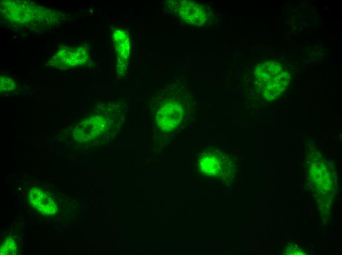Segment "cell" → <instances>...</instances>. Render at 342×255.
I'll return each mask as SVG.
<instances>
[{"label":"cell","instance_id":"4","mask_svg":"<svg viewBox=\"0 0 342 255\" xmlns=\"http://www.w3.org/2000/svg\"><path fill=\"white\" fill-rule=\"evenodd\" d=\"M16 247L14 242L11 240H8L6 242L3 243L1 247V254L9 255L13 254L14 251L16 249Z\"/></svg>","mask_w":342,"mask_h":255},{"label":"cell","instance_id":"3","mask_svg":"<svg viewBox=\"0 0 342 255\" xmlns=\"http://www.w3.org/2000/svg\"><path fill=\"white\" fill-rule=\"evenodd\" d=\"M28 197L31 205L42 213L48 215L55 213L57 207L54 201L41 190L31 189Z\"/></svg>","mask_w":342,"mask_h":255},{"label":"cell","instance_id":"1","mask_svg":"<svg viewBox=\"0 0 342 255\" xmlns=\"http://www.w3.org/2000/svg\"><path fill=\"white\" fill-rule=\"evenodd\" d=\"M113 41L116 58V69L120 73L125 72L129 63L131 38L129 30L123 26H117L113 30Z\"/></svg>","mask_w":342,"mask_h":255},{"label":"cell","instance_id":"2","mask_svg":"<svg viewBox=\"0 0 342 255\" xmlns=\"http://www.w3.org/2000/svg\"><path fill=\"white\" fill-rule=\"evenodd\" d=\"M181 18L190 24L200 25L206 20L205 13L200 5L194 1H182L178 5Z\"/></svg>","mask_w":342,"mask_h":255}]
</instances>
